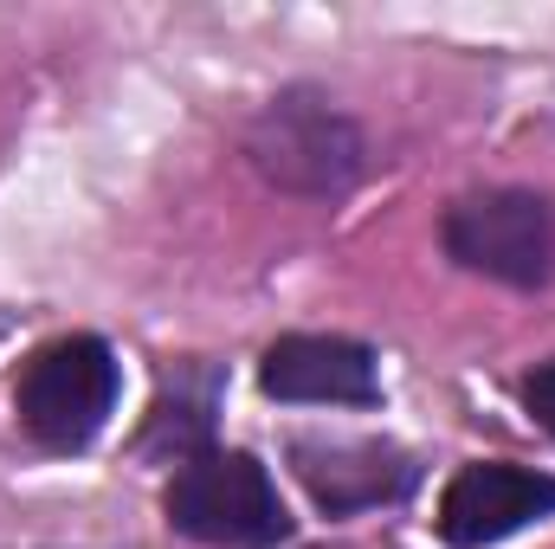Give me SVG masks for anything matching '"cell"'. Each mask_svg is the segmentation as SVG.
<instances>
[{
    "label": "cell",
    "mask_w": 555,
    "mask_h": 549,
    "mask_svg": "<svg viewBox=\"0 0 555 549\" xmlns=\"http://www.w3.org/2000/svg\"><path fill=\"white\" fill-rule=\"evenodd\" d=\"M291 465H297L304 491L330 518L388 505V498H401L414 485V465L395 446H382V439H297L291 446Z\"/></svg>",
    "instance_id": "cell-7"
},
{
    "label": "cell",
    "mask_w": 555,
    "mask_h": 549,
    "mask_svg": "<svg viewBox=\"0 0 555 549\" xmlns=\"http://www.w3.org/2000/svg\"><path fill=\"white\" fill-rule=\"evenodd\" d=\"M259 388L272 401H330V408H369L382 395L375 356L349 336H284L259 362Z\"/></svg>",
    "instance_id": "cell-6"
},
{
    "label": "cell",
    "mask_w": 555,
    "mask_h": 549,
    "mask_svg": "<svg viewBox=\"0 0 555 549\" xmlns=\"http://www.w3.org/2000/svg\"><path fill=\"white\" fill-rule=\"evenodd\" d=\"M117 388H124V375H117V356L104 336H59V343L33 349V362L20 369L13 408L39 446L78 452L117 413Z\"/></svg>",
    "instance_id": "cell-2"
},
{
    "label": "cell",
    "mask_w": 555,
    "mask_h": 549,
    "mask_svg": "<svg viewBox=\"0 0 555 549\" xmlns=\"http://www.w3.org/2000/svg\"><path fill=\"white\" fill-rule=\"evenodd\" d=\"M168 524L214 549H278L291 511L253 452H194L168 485Z\"/></svg>",
    "instance_id": "cell-1"
},
{
    "label": "cell",
    "mask_w": 555,
    "mask_h": 549,
    "mask_svg": "<svg viewBox=\"0 0 555 549\" xmlns=\"http://www.w3.org/2000/svg\"><path fill=\"white\" fill-rule=\"evenodd\" d=\"M555 511V478L530 465H465L439 498V537L452 549H491Z\"/></svg>",
    "instance_id": "cell-5"
},
{
    "label": "cell",
    "mask_w": 555,
    "mask_h": 549,
    "mask_svg": "<svg viewBox=\"0 0 555 549\" xmlns=\"http://www.w3.org/2000/svg\"><path fill=\"white\" fill-rule=\"evenodd\" d=\"M439 240L465 272H485L517 291L550 284L555 272V214L543 194H524V188H491V194L452 201Z\"/></svg>",
    "instance_id": "cell-4"
},
{
    "label": "cell",
    "mask_w": 555,
    "mask_h": 549,
    "mask_svg": "<svg viewBox=\"0 0 555 549\" xmlns=\"http://www.w3.org/2000/svg\"><path fill=\"white\" fill-rule=\"evenodd\" d=\"M246 155H253V168L278 181V188H291V194H343L349 181H356V168H362V137H356V124L330 104V98H317V91H284L272 98L266 111H259V124H253V137H246Z\"/></svg>",
    "instance_id": "cell-3"
},
{
    "label": "cell",
    "mask_w": 555,
    "mask_h": 549,
    "mask_svg": "<svg viewBox=\"0 0 555 549\" xmlns=\"http://www.w3.org/2000/svg\"><path fill=\"white\" fill-rule=\"evenodd\" d=\"M524 408L537 413V426H550L555 433V362H543V369L524 375Z\"/></svg>",
    "instance_id": "cell-8"
}]
</instances>
